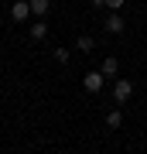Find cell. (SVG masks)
Returning <instances> with one entry per match:
<instances>
[{"mask_svg":"<svg viewBox=\"0 0 147 154\" xmlns=\"http://www.w3.org/2000/svg\"><path fill=\"white\" fill-rule=\"evenodd\" d=\"M130 96H133V82H130V79H116V86H113V99H116V103H127Z\"/></svg>","mask_w":147,"mask_h":154,"instance_id":"cell-1","label":"cell"},{"mask_svg":"<svg viewBox=\"0 0 147 154\" xmlns=\"http://www.w3.org/2000/svg\"><path fill=\"white\" fill-rule=\"evenodd\" d=\"M27 14H31V4H27V0H14L11 4V21H27Z\"/></svg>","mask_w":147,"mask_h":154,"instance_id":"cell-2","label":"cell"},{"mask_svg":"<svg viewBox=\"0 0 147 154\" xmlns=\"http://www.w3.org/2000/svg\"><path fill=\"white\" fill-rule=\"evenodd\" d=\"M103 72H86V79H82V86H86V93H99L103 89Z\"/></svg>","mask_w":147,"mask_h":154,"instance_id":"cell-3","label":"cell"},{"mask_svg":"<svg viewBox=\"0 0 147 154\" xmlns=\"http://www.w3.org/2000/svg\"><path fill=\"white\" fill-rule=\"evenodd\" d=\"M103 28H106L109 34H120V31H123V17H120V11H109V17L103 21Z\"/></svg>","mask_w":147,"mask_h":154,"instance_id":"cell-4","label":"cell"},{"mask_svg":"<svg viewBox=\"0 0 147 154\" xmlns=\"http://www.w3.org/2000/svg\"><path fill=\"white\" fill-rule=\"evenodd\" d=\"M103 75H106V79H113V75H120V62H116L113 55H109V58H103Z\"/></svg>","mask_w":147,"mask_h":154,"instance_id":"cell-5","label":"cell"},{"mask_svg":"<svg viewBox=\"0 0 147 154\" xmlns=\"http://www.w3.org/2000/svg\"><path fill=\"white\" fill-rule=\"evenodd\" d=\"M27 4H31V14H34V17H44L48 7H51V0H27Z\"/></svg>","mask_w":147,"mask_h":154,"instance_id":"cell-6","label":"cell"},{"mask_svg":"<svg viewBox=\"0 0 147 154\" xmlns=\"http://www.w3.org/2000/svg\"><path fill=\"white\" fill-rule=\"evenodd\" d=\"M44 34H48V24H44V21H34V24H31V38H34V41H41Z\"/></svg>","mask_w":147,"mask_h":154,"instance_id":"cell-7","label":"cell"},{"mask_svg":"<svg viewBox=\"0 0 147 154\" xmlns=\"http://www.w3.org/2000/svg\"><path fill=\"white\" fill-rule=\"evenodd\" d=\"M75 45H79V51H93V45H96V41L89 38V34H82V38H79Z\"/></svg>","mask_w":147,"mask_h":154,"instance_id":"cell-8","label":"cell"},{"mask_svg":"<svg viewBox=\"0 0 147 154\" xmlns=\"http://www.w3.org/2000/svg\"><path fill=\"white\" fill-rule=\"evenodd\" d=\"M106 123H109V127H120V123H123V113H120V110H113V113L106 116Z\"/></svg>","mask_w":147,"mask_h":154,"instance_id":"cell-9","label":"cell"},{"mask_svg":"<svg viewBox=\"0 0 147 154\" xmlns=\"http://www.w3.org/2000/svg\"><path fill=\"white\" fill-rule=\"evenodd\" d=\"M55 62H62V65H69V51H65V48H55Z\"/></svg>","mask_w":147,"mask_h":154,"instance_id":"cell-10","label":"cell"},{"mask_svg":"<svg viewBox=\"0 0 147 154\" xmlns=\"http://www.w3.org/2000/svg\"><path fill=\"white\" fill-rule=\"evenodd\" d=\"M103 4L109 7V11H120V7H123V0H103Z\"/></svg>","mask_w":147,"mask_h":154,"instance_id":"cell-11","label":"cell"},{"mask_svg":"<svg viewBox=\"0 0 147 154\" xmlns=\"http://www.w3.org/2000/svg\"><path fill=\"white\" fill-rule=\"evenodd\" d=\"M103 154H113V151H103Z\"/></svg>","mask_w":147,"mask_h":154,"instance_id":"cell-12","label":"cell"}]
</instances>
